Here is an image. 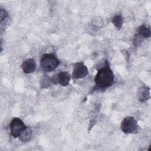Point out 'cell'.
<instances>
[{
	"instance_id": "6da1fadb",
	"label": "cell",
	"mask_w": 151,
	"mask_h": 151,
	"mask_svg": "<svg viewBox=\"0 0 151 151\" xmlns=\"http://www.w3.org/2000/svg\"><path fill=\"white\" fill-rule=\"evenodd\" d=\"M114 80L113 72L107 64L98 70L94 77L96 86L99 88H106L111 86Z\"/></svg>"
},
{
	"instance_id": "7a4b0ae2",
	"label": "cell",
	"mask_w": 151,
	"mask_h": 151,
	"mask_svg": "<svg viewBox=\"0 0 151 151\" xmlns=\"http://www.w3.org/2000/svg\"><path fill=\"white\" fill-rule=\"evenodd\" d=\"M60 61L52 53L44 54L41 59L40 66L45 72H50L56 68L60 64Z\"/></svg>"
},
{
	"instance_id": "3957f363",
	"label": "cell",
	"mask_w": 151,
	"mask_h": 151,
	"mask_svg": "<svg viewBox=\"0 0 151 151\" xmlns=\"http://www.w3.org/2000/svg\"><path fill=\"white\" fill-rule=\"evenodd\" d=\"M120 127L122 132L126 134H135L138 132L137 122L132 116L125 117L121 122Z\"/></svg>"
},
{
	"instance_id": "277c9868",
	"label": "cell",
	"mask_w": 151,
	"mask_h": 151,
	"mask_svg": "<svg viewBox=\"0 0 151 151\" xmlns=\"http://www.w3.org/2000/svg\"><path fill=\"white\" fill-rule=\"evenodd\" d=\"M27 127L23 121L18 117H14L9 125L11 134L15 138L19 137Z\"/></svg>"
},
{
	"instance_id": "5b68a950",
	"label": "cell",
	"mask_w": 151,
	"mask_h": 151,
	"mask_svg": "<svg viewBox=\"0 0 151 151\" xmlns=\"http://www.w3.org/2000/svg\"><path fill=\"white\" fill-rule=\"evenodd\" d=\"M88 74V68L83 63H76L73 69L72 77L75 79H80L86 77Z\"/></svg>"
},
{
	"instance_id": "8992f818",
	"label": "cell",
	"mask_w": 151,
	"mask_h": 151,
	"mask_svg": "<svg viewBox=\"0 0 151 151\" xmlns=\"http://www.w3.org/2000/svg\"><path fill=\"white\" fill-rule=\"evenodd\" d=\"M22 68L23 72L26 74L33 73L36 68V63L33 58H28L22 64Z\"/></svg>"
},
{
	"instance_id": "52a82bcc",
	"label": "cell",
	"mask_w": 151,
	"mask_h": 151,
	"mask_svg": "<svg viewBox=\"0 0 151 151\" xmlns=\"http://www.w3.org/2000/svg\"><path fill=\"white\" fill-rule=\"evenodd\" d=\"M57 83L63 86H67L71 80V75L67 71H61L56 76Z\"/></svg>"
},
{
	"instance_id": "ba28073f",
	"label": "cell",
	"mask_w": 151,
	"mask_h": 151,
	"mask_svg": "<svg viewBox=\"0 0 151 151\" xmlns=\"http://www.w3.org/2000/svg\"><path fill=\"white\" fill-rule=\"evenodd\" d=\"M138 99L141 103H145L150 99V88L147 87H142L138 92Z\"/></svg>"
},
{
	"instance_id": "9c48e42d",
	"label": "cell",
	"mask_w": 151,
	"mask_h": 151,
	"mask_svg": "<svg viewBox=\"0 0 151 151\" xmlns=\"http://www.w3.org/2000/svg\"><path fill=\"white\" fill-rule=\"evenodd\" d=\"M137 33L139 36L145 38H148L150 37V28L146 25H140L137 29Z\"/></svg>"
},
{
	"instance_id": "30bf717a",
	"label": "cell",
	"mask_w": 151,
	"mask_h": 151,
	"mask_svg": "<svg viewBox=\"0 0 151 151\" xmlns=\"http://www.w3.org/2000/svg\"><path fill=\"white\" fill-rule=\"evenodd\" d=\"M32 134V133L31 129L29 127H27L19 137L20 140L22 142H27L31 140Z\"/></svg>"
},
{
	"instance_id": "8fae6325",
	"label": "cell",
	"mask_w": 151,
	"mask_h": 151,
	"mask_svg": "<svg viewBox=\"0 0 151 151\" xmlns=\"http://www.w3.org/2000/svg\"><path fill=\"white\" fill-rule=\"evenodd\" d=\"M111 22L117 29H120L122 28L123 24V18L120 15H117L113 17Z\"/></svg>"
},
{
	"instance_id": "7c38bea8",
	"label": "cell",
	"mask_w": 151,
	"mask_h": 151,
	"mask_svg": "<svg viewBox=\"0 0 151 151\" xmlns=\"http://www.w3.org/2000/svg\"><path fill=\"white\" fill-rule=\"evenodd\" d=\"M42 79L41 80V85L42 87V88H47L48 87V86L50 84V82H51V78L47 76L42 77Z\"/></svg>"
},
{
	"instance_id": "4fadbf2b",
	"label": "cell",
	"mask_w": 151,
	"mask_h": 151,
	"mask_svg": "<svg viewBox=\"0 0 151 151\" xmlns=\"http://www.w3.org/2000/svg\"><path fill=\"white\" fill-rule=\"evenodd\" d=\"M8 14L6 12V11L4 10V9H1V11H0V21H1V22H2L4 19L8 17Z\"/></svg>"
}]
</instances>
